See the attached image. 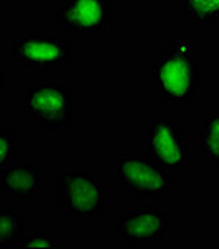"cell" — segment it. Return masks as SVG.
Returning a JSON list of instances; mask_svg holds the SVG:
<instances>
[{"label": "cell", "mask_w": 219, "mask_h": 249, "mask_svg": "<svg viewBox=\"0 0 219 249\" xmlns=\"http://www.w3.org/2000/svg\"><path fill=\"white\" fill-rule=\"evenodd\" d=\"M202 68L188 38L173 42L151 62V91L161 102L181 110L191 105L202 85Z\"/></svg>", "instance_id": "1"}, {"label": "cell", "mask_w": 219, "mask_h": 249, "mask_svg": "<svg viewBox=\"0 0 219 249\" xmlns=\"http://www.w3.org/2000/svg\"><path fill=\"white\" fill-rule=\"evenodd\" d=\"M111 173L139 203L163 199L178 183L176 175L159 166L145 150L118 151L111 160Z\"/></svg>", "instance_id": "2"}, {"label": "cell", "mask_w": 219, "mask_h": 249, "mask_svg": "<svg viewBox=\"0 0 219 249\" xmlns=\"http://www.w3.org/2000/svg\"><path fill=\"white\" fill-rule=\"evenodd\" d=\"M10 57L20 68L65 70L71 67V45L63 35L47 30H23L10 45Z\"/></svg>", "instance_id": "3"}, {"label": "cell", "mask_w": 219, "mask_h": 249, "mask_svg": "<svg viewBox=\"0 0 219 249\" xmlns=\"http://www.w3.org/2000/svg\"><path fill=\"white\" fill-rule=\"evenodd\" d=\"M58 204L68 216H103L111 201L110 190L97 175L65 171L58 175Z\"/></svg>", "instance_id": "4"}, {"label": "cell", "mask_w": 219, "mask_h": 249, "mask_svg": "<svg viewBox=\"0 0 219 249\" xmlns=\"http://www.w3.org/2000/svg\"><path fill=\"white\" fill-rule=\"evenodd\" d=\"M20 110L32 122L55 131L71 124V87L67 83H35L23 93Z\"/></svg>", "instance_id": "5"}, {"label": "cell", "mask_w": 219, "mask_h": 249, "mask_svg": "<svg viewBox=\"0 0 219 249\" xmlns=\"http://www.w3.org/2000/svg\"><path fill=\"white\" fill-rule=\"evenodd\" d=\"M115 228L119 238L130 246H151L163 243L171 230V219L163 204L145 201L136 210L123 213Z\"/></svg>", "instance_id": "6"}, {"label": "cell", "mask_w": 219, "mask_h": 249, "mask_svg": "<svg viewBox=\"0 0 219 249\" xmlns=\"http://www.w3.org/2000/svg\"><path fill=\"white\" fill-rule=\"evenodd\" d=\"M148 151L159 166L169 173L183 171L189 164V140L171 118H151L148 123Z\"/></svg>", "instance_id": "7"}, {"label": "cell", "mask_w": 219, "mask_h": 249, "mask_svg": "<svg viewBox=\"0 0 219 249\" xmlns=\"http://www.w3.org/2000/svg\"><path fill=\"white\" fill-rule=\"evenodd\" d=\"M53 18L68 34H101L111 25V0H62Z\"/></svg>", "instance_id": "8"}, {"label": "cell", "mask_w": 219, "mask_h": 249, "mask_svg": "<svg viewBox=\"0 0 219 249\" xmlns=\"http://www.w3.org/2000/svg\"><path fill=\"white\" fill-rule=\"evenodd\" d=\"M43 166L40 163H14L0 171V193L14 203H30L42 191Z\"/></svg>", "instance_id": "9"}, {"label": "cell", "mask_w": 219, "mask_h": 249, "mask_svg": "<svg viewBox=\"0 0 219 249\" xmlns=\"http://www.w3.org/2000/svg\"><path fill=\"white\" fill-rule=\"evenodd\" d=\"M181 15L194 30H201L219 22V0H176Z\"/></svg>", "instance_id": "10"}, {"label": "cell", "mask_w": 219, "mask_h": 249, "mask_svg": "<svg viewBox=\"0 0 219 249\" xmlns=\"http://www.w3.org/2000/svg\"><path fill=\"white\" fill-rule=\"evenodd\" d=\"M198 150L206 163L219 168V110L208 111L198 133Z\"/></svg>", "instance_id": "11"}, {"label": "cell", "mask_w": 219, "mask_h": 249, "mask_svg": "<svg viewBox=\"0 0 219 249\" xmlns=\"http://www.w3.org/2000/svg\"><path fill=\"white\" fill-rule=\"evenodd\" d=\"M25 221L15 210H0V249L15 248L23 238Z\"/></svg>", "instance_id": "12"}, {"label": "cell", "mask_w": 219, "mask_h": 249, "mask_svg": "<svg viewBox=\"0 0 219 249\" xmlns=\"http://www.w3.org/2000/svg\"><path fill=\"white\" fill-rule=\"evenodd\" d=\"M18 158V133L17 128L5 126L0 130V171L14 164Z\"/></svg>", "instance_id": "13"}, {"label": "cell", "mask_w": 219, "mask_h": 249, "mask_svg": "<svg viewBox=\"0 0 219 249\" xmlns=\"http://www.w3.org/2000/svg\"><path fill=\"white\" fill-rule=\"evenodd\" d=\"M58 232L51 230H37L30 232L29 236H23L17 244L20 249H30V248H55L58 246Z\"/></svg>", "instance_id": "14"}, {"label": "cell", "mask_w": 219, "mask_h": 249, "mask_svg": "<svg viewBox=\"0 0 219 249\" xmlns=\"http://www.w3.org/2000/svg\"><path fill=\"white\" fill-rule=\"evenodd\" d=\"M7 90V71H5V62L3 57L0 55V96L5 95Z\"/></svg>", "instance_id": "15"}]
</instances>
